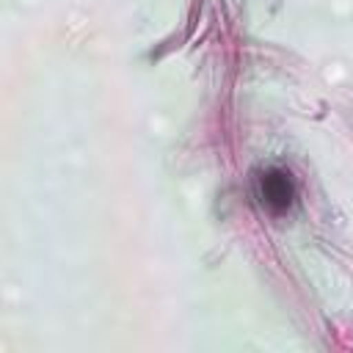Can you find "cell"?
I'll use <instances>...</instances> for the list:
<instances>
[{
	"label": "cell",
	"instance_id": "1",
	"mask_svg": "<svg viewBox=\"0 0 353 353\" xmlns=\"http://www.w3.org/2000/svg\"><path fill=\"white\" fill-rule=\"evenodd\" d=\"M254 196L268 212H284L295 199V182L292 174L270 165L254 174Z\"/></svg>",
	"mask_w": 353,
	"mask_h": 353
}]
</instances>
